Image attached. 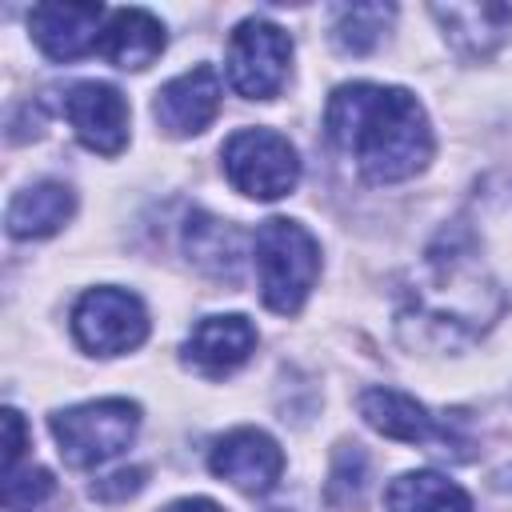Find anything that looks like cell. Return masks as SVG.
Instances as JSON below:
<instances>
[{
    "instance_id": "e0dca14e",
    "label": "cell",
    "mask_w": 512,
    "mask_h": 512,
    "mask_svg": "<svg viewBox=\"0 0 512 512\" xmlns=\"http://www.w3.org/2000/svg\"><path fill=\"white\" fill-rule=\"evenodd\" d=\"M184 248H188V260L216 276V280H236L240 276V264H244V252H240V232L208 212H192L188 224H184Z\"/></svg>"
},
{
    "instance_id": "7c38bea8",
    "label": "cell",
    "mask_w": 512,
    "mask_h": 512,
    "mask_svg": "<svg viewBox=\"0 0 512 512\" xmlns=\"http://www.w3.org/2000/svg\"><path fill=\"white\" fill-rule=\"evenodd\" d=\"M256 352V328L248 316L228 312V316H204L188 340H184V360L204 372V376H228L236 372L248 356Z\"/></svg>"
},
{
    "instance_id": "30bf717a",
    "label": "cell",
    "mask_w": 512,
    "mask_h": 512,
    "mask_svg": "<svg viewBox=\"0 0 512 512\" xmlns=\"http://www.w3.org/2000/svg\"><path fill=\"white\" fill-rule=\"evenodd\" d=\"M220 112V76L212 64H196L180 76H172L156 100L152 116L168 136H200Z\"/></svg>"
},
{
    "instance_id": "7402d4cb",
    "label": "cell",
    "mask_w": 512,
    "mask_h": 512,
    "mask_svg": "<svg viewBox=\"0 0 512 512\" xmlns=\"http://www.w3.org/2000/svg\"><path fill=\"white\" fill-rule=\"evenodd\" d=\"M4 472L20 468V452H24V420L16 408H4Z\"/></svg>"
},
{
    "instance_id": "d6986e66",
    "label": "cell",
    "mask_w": 512,
    "mask_h": 512,
    "mask_svg": "<svg viewBox=\"0 0 512 512\" xmlns=\"http://www.w3.org/2000/svg\"><path fill=\"white\" fill-rule=\"evenodd\" d=\"M396 8L392 4H344L336 8V24H332V40L344 48V52H372L388 24H392Z\"/></svg>"
},
{
    "instance_id": "52a82bcc",
    "label": "cell",
    "mask_w": 512,
    "mask_h": 512,
    "mask_svg": "<svg viewBox=\"0 0 512 512\" xmlns=\"http://www.w3.org/2000/svg\"><path fill=\"white\" fill-rule=\"evenodd\" d=\"M72 336L92 356H120L144 344L148 312L136 292L124 288H88L72 308Z\"/></svg>"
},
{
    "instance_id": "6da1fadb",
    "label": "cell",
    "mask_w": 512,
    "mask_h": 512,
    "mask_svg": "<svg viewBox=\"0 0 512 512\" xmlns=\"http://www.w3.org/2000/svg\"><path fill=\"white\" fill-rule=\"evenodd\" d=\"M328 140L372 184L416 176L432 160V124L408 88L392 84H340L324 108Z\"/></svg>"
},
{
    "instance_id": "ac0fdd59",
    "label": "cell",
    "mask_w": 512,
    "mask_h": 512,
    "mask_svg": "<svg viewBox=\"0 0 512 512\" xmlns=\"http://www.w3.org/2000/svg\"><path fill=\"white\" fill-rule=\"evenodd\" d=\"M384 504L392 512H472L468 492L440 472H404L388 484Z\"/></svg>"
},
{
    "instance_id": "44dd1931",
    "label": "cell",
    "mask_w": 512,
    "mask_h": 512,
    "mask_svg": "<svg viewBox=\"0 0 512 512\" xmlns=\"http://www.w3.org/2000/svg\"><path fill=\"white\" fill-rule=\"evenodd\" d=\"M140 484H144V468H120V472L96 480V484H92V496H100V500H120V496L140 492Z\"/></svg>"
},
{
    "instance_id": "ffe728a7",
    "label": "cell",
    "mask_w": 512,
    "mask_h": 512,
    "mask_svg": "<svg viewBox=\"0 0 512 512\" xmlns=\"http://www.w3.org/2000/svg\"><path fill=\"white\" fill-rule=\"evenodd\" d=\"M52 488H56V480H52L48 468H32V464L28 468H8L0 504H4V512H32L52 496Z\"/></svg>"
},
{
    "instance_id": "9c48e42d",
    "label": "cell",
    "mask_w": 512,
    "mask_h": 512,
    "mask_svg": "<svg viewBox=\"0 0 512 512\" xmlns=\"http://www.w3.org/2000/svg\"><path fill=\"white\" fill-rule=\"evenodd\" d=\"M208 464H212V472H216L220 480H228L232 488L260 496V492H272V488H276V480H280V472H284V452H280V444H276L268 432H260V428H232L228 436L216 440Z\"/></svg>"
},
{
    "instance_id": "5bb4252c",
    "label": "cell",
    "mask_w": 512,
    "mask_h": 512,
    "mask_svg": "<svg viewBox=\"0 0 512 512\" xmlns=\"http://www.w3.org/2000/svg\"><path fill=\"white\" fill-rule=\"evenodd\" d=\"M100 52L108 64L124 72H140L164 52V24L148 8H120L104 24Z\"/></svg>"
},
{
    "instance_id": "2e32d148",
    "label": "cell",
    "mask_w": 512,
    "mask_h": 512,
    "mask_svg": "<svg viewBox=\"0 0 512 512\" xmlns=\"http://www.w3.org/2000/svg\"><path fill=\"white\" fill-rule=\"evenodd\" d=\"M432 16L468 56H488L512 28V4H432Z\"/></svg>"
},
{
    "instance_id": "3957f363",
    "label": "cell",
    "mask_w": 512,
    "mask_h": 512,
    "mask_svg": "<svg viewBox=\"0 0 512 512\" xmlns=\"http://www.w3.org/2000/svg\"><path fill=\"white\" fill-rule=\"evenodd\" d=\"M252 260L264 308H272L276 316H296L320 276L316 236L288 216H272L252 236Z\"/></svg>"
},
{
    "instance_id": "277c9868",
    "label": "cell",
    "mask_w": 512,
    "mask_h": 512,
    "mask_svg": "<svg viewBox=\"0 0 512 512\" xmlns=\"http://www.w3.org/2000/svg\"><path fill=\"white\" fill-rule=\"evenodd\" d=\"M136 428H140V404L124 396L72 404L52 416V436L72 468H96L116 460L132 444Z\"/></svg>"
},
{
    "instance_id": "8fae6325",
    "label": "cell",
    "mask_w": 512,
    "mask_h": 512,
    "mask_svg": "<svg viewBox=\"0 0 512 512\" xmlns=\"http://www.w3.org/2000/svg\"><path fill=\"white\" fill-rule=\"evenodd\" d=\"M104 8L100 4H36L28 12V32L48 60H80L104 36Z\"/></svg>"
},
{
    "instance_id": "603a6c76",
    "label": "cell",
    "mask_w": 512,
    "mask_h": 512,
    "mask_svg": "<svg viewBox=\"0 0 512 512\" xmlns=\"http://www.w3.org/2000/svg\"><path fill=\"white\" fill-rule=\"evenodd\" d=\"M164 512H224L216 500H204V496H188V500H176V504H168Z\"/></svg>"
},
{
    "instance_id": "8992f818",
    "label": "cell",
    "mask_w": 512,
    "mask_h": 512,
    "mask_svg": "<svg viewBox=\"0 0 512 512\" xmlns=\"http://www.w3.org/2000/svg\"><path fill=\"white\" fill-rule=\"evenodd\" d=\"M288 64H292V36L280 24H272L264 16H248L232 28L224 72L240 96L272 100L288 76Z\"/></svg>"
},
{
    "instance_id": "5b68a950",
    "label": "cell",
    "mask_w": 512,
    "mask_h": 512,
    "mask_svg": "<svg viewBox=\"0 0 512 512\" xmlns=\"http://www.w3.org/2000/svg\"><path fill=\"white\" fill-rule=\"evenodd\" d=\"M224 172L232 188L252 200H280L300 180V156L292 140L272 128H240L224 140Z\"/></svg>"
},
{
    "instance_id": "7a4b0ae2",
    "label": "cell",
    "mask_w": 512,
    "mask_h": 512,
    "mask_svg": "<svg viewBox=\"0 0 512 512\" xmlns=\"http://www.w3.org/2000/svg\"><path fill=\"white\" fill-rule=\"evenodd\" d=\"M500 292L476 252L444 240L440 248L424 252V264L416 268L412 288L404 292L400 308V336L404 344H432V348H456L476 340L492 328L500 316Z\"/></svg>"
},
{
    "instance_id": "4fadbf2b",
    "label": "cell",
    "mask_w": 512,
    "mask_h": 512,
    "mask_svg": "<svg viewBox=\"0 0 512 512\" xmlns=\"http://www.w3.org/2000/svg\"><path fill=\"white\" fill-rule=\"evenodd\" d=\"M360 416L368 428H376L388 440H404V444H428L440 440V424L432 420V412L412 400L408 392L396 388H368L360 392Z\"/></svg>"
},
{
    "instance_id": "ba28073f",
    "label": "cell",
    "mask_w": 512,
    "mask_h": 512,
    "mask_svg": "<svg viewBox=\"0 0 512 512\" xmlns=\"http://www.w3.org/2000/svg\"><path fill=\"white\" fill-rule=\"evenodd\" d=\"M64 116L76 140L100 156H120L128 144V100L104 80H80L64 96Z\"/></svg>"
},
{
    "instance_id": "9a60e30c",
    "label": "cell",
    "mask_w": 512,
    "mask_h": 512,
    "mask_svg": "<svg viewBox=\"0 0 512 512\" xmlns=\"http://www.w3.org/2000/svg\"><path fill=\"white\" fill-rule=\"evenodd\" d=\"M72 212H76L72 188L60 180H40L12 196L4 224H8V236H16V240H44V236L60 232L72 220Z\"/></svg>"
}]
</instances>
